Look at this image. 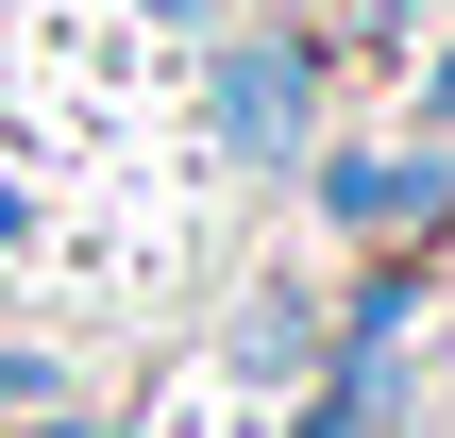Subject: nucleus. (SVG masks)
<instances>
[{"instance_id":"f257e3e1","label":"nucleus","mask_w":455,"mask_h":438,"mask_svg":"<svg viewBox=\"0 0 455 438\" xmlns=\"http://www.w3.org/2000/svg\"><path fill=\"white\" fill-rule=\"evenodd\" d=\"M439 118H455V68H439Z\"/></svg>"}]
</instances>
